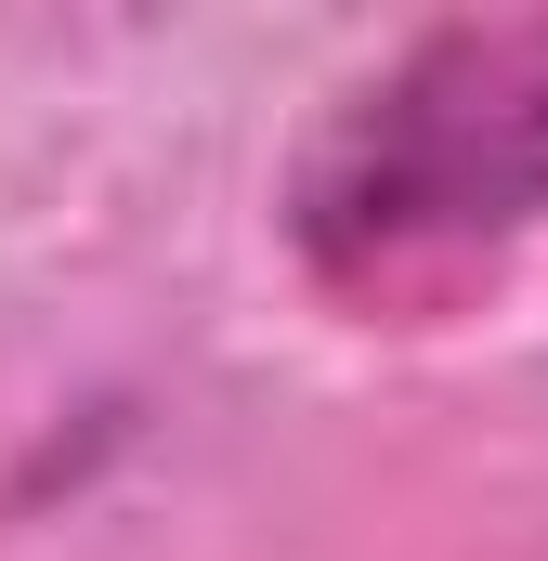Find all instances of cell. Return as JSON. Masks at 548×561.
<instances>
[{"instance_id": "1", "label": "cell", "mask_w": 548, "mask_h": 561, "mask_svg": "<svg viewBox=\"0 0 548 561\" xmlns=\"http://www.w3.org/2000/svg\"><path fill=\"white\" fill-rule=\"evenodd\" d=\"M548 196V26H457L313 170V236H431V222H510Z\"/></svg>"}]
</instances>
